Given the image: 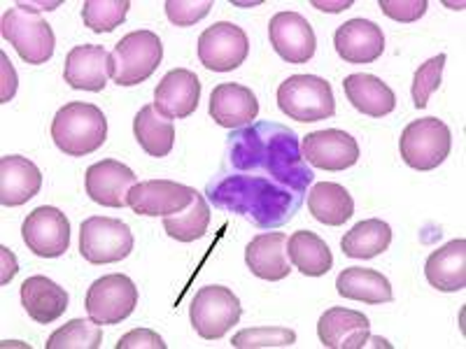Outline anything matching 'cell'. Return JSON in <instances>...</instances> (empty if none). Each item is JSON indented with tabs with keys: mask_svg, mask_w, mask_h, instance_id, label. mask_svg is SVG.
Masks as SVG:
<instances>
[{
	"mask_svg": "<svg viewBox=\"0 0 466 349\" xmlns=\"http://www.w3.org/2000/svg\"><path fill=\"white\" fill-rule=\"evenodd\" d=\"M166 349L164 338L154 334L149 328H136L131 334L122 335V340L115 344V349Z\"/></svg>",
	"mask_w": 466,
	"mask_h": 349,
	"instance_id": "37",
	"label": "cell"
},
{
	"mask_svg": "<svg viewBox=\"0 0 466 349\" xmlns=\"http://www.w3.org/2000/svg\"><path fill=\"white\" fill-rule=\"evenodd\" d=\"M343 91L355 110H360L361 115L376 116V119L390 115L397 107V95H394V91L385 82L378 80L376 75H348L343 82Z\"/></svg>",
	"mask_w": 466,
	"mask_h": 349,
	"instance_id": "24",
	"label": "cell"
},
{
	"mask_svg": "<svg viewBox=\"0 0 466 349\" xmlns=\"http://www.w3.org/2000/svg\"><path fill=\"white\" fill-rule=\"evenodd\" d=\"M315 7H318V10H324V12H340V10H348V7H352V0H345V3H318V0H315L313 3Z\"/></svg>",
	"mask_w": 466,
	"mask_h": 349,
	"instance_id": "39",
	"label": "cell"
},
{
	"mask_svg": "<svg viewBox=\"0 0 466 349\" xmlns=\"http://www.w3.org/2000/svg\"><path fill=\"white\" fill-rule=\"evenodd\" d=\"M208 226H210V207H208L203 194H197V198L191 201L187 210L164 217V231L177 243L201 240L208 233Z\"/></svg>",
	"mask_w": 466,
	"mask_h": 349,
	"instance_id": "30",
	"label": "cell"
},
{
	"mask_svg": "<svg viewBox=\"0 0 466 349\" xmlns=\"http://www.w3.org/2000/svg\"><path fill=\"white\" fill-rule=\"evenodd\" d=\"M245 264L249 273L259 280L280 282L289 277L291 265L287 256V235L285 233H259L245 249Z\"/></svg>",
	"mask_w": 466,
	"mask_h": 349,
	"instance_id": "20",
	"label": "cell"
},
{
	"mask_svg": "<svg viewBox=\"0 0 466 349\" xmlns=\"http://www.w3.org/2000/svg\"><path fill=\"white\" fill-rule=\"evenodd\" d=\"M0 33L7 43L16 49V54L31 65L47 64L54 56L56 37H54L52 26L45 22L35 7L16 5L3 15L0 22Z\"/></svg>",
	"mask_w": 466,
	"mask_h": 349,
	"instance_id": "3",
	"label": "cell"
},
{
	"mask_svg": "<svg viewBox=\"0 0 466 349\" xmlns=\"http://www.w3.org/2000/svg\"><path fill=\"white\" fill-rule=\"evenodd\" d=\"M133 135L138 140L140 147L154 156V159H164L173 152L175 145V126L170 119L159 115V110L152 105H145L143 110L133 119Z\"/></svg>",
	"mask_w": 466,
	"mask_h": 349,
	"instance_id": "28",
	"label": "cell"
},
{
	"mask_svg": "<svg viewBox=\"0 0 466 349\" xmlns=\"http://www.w3.org/2000/svg\"><path fill=\"white\" fill-rule=\"evenodd\" d=\"M138 305V289L131 277L115 273V275L98 277L89 286L85 298V307L89 319H94L101 326H115L124 319L131 317Z\"/></svg>",
	"mask_w": 466,
	"mask_h": 349,
	"instance_id": "8",
	"label": "cell"
},
{
	"mask_svg": "<svg viewBox=\"0 0 466 349\" xmlns=\"http://www.w3.org/2000/svg\"><path fill=\"white\" fill-rule=\"evenodd\" d=\"M308 210L327 226H343L355 214V201L345 186L336 182H319L308 194Z\"/></svg>",
	"mask_w": 466,
	"mask_h": 349,
	"instance_id": "27",
	"label": "cell"
},
{
	"mask_svg": "<svg viewBox=\"0 0 466 349\" xmlns=\"http://www.w3.org/2000/svg\"><path fill=\"white\" fill-rule=\"evenodd\" d=\"M452 133L436 116H424L408 124L399 140L403 164L415 170H434L451 156Z\"/></svg>",
	"mask_w": 466,
	"mask_h": 349,
	"instance_id": "5",
	"label": "cell"
},
{
	"mask_svg": "<svg viewBox=\"0 0 466 349\" xmlns=\"http://www.w3.org/2000/svg\"><path fill=\"white\" fill-rule=\"evenodd\" d=\"M52 140L68 156H89L107 140V119L91 103H68L52 122Z\"/></svg>",
	"mask_w": 466,
	"mask_h": 349,
	"instance_id": "1",
	"label": "cell"
},
{
	"mask_svg": "<svg viewBox=\"0 0 466 349\" xmlns=\"http://www.w3.org/2000/svg\"><path fill=\"white\" fill-rule=\"evenodd\" d=\"M166 16L175 26H194L203 16L210 15L212 0H168Z\"/></svg>",
	"mask_w": 466,
	"mask_h": 349,
	"instance_id": "35",
	"label": "cell"
},
{
	"mask_svg": "<svg viewBox=\"0 0 466 349\" xmlns=\"http://www.w3.org/2000/svg\"><path fill=\"white\" fill-rule=\"evenodd\" d=\"M249 54L248 33L231 22H218L198 37V58L208 70L231 73L245 64Z\"/></svg>",
	"mask_w": 466,
	"mask_h": 349,
	"instance_id": "9",
	"label": "cell"
},
{
	"mask_svg": "<svg viewBox=\"0 0 466 349\" xmlns=\"http://www.w3.org/2000/svg\"><path fill=\"white\" fill-rule=\"evenodd\" d=\"M318 335L327 349H361L371 340V322L360 310L329 307L318 322Z\"/></svg>",
	"mask_w": 466,
	"mask_h": 349,
	"instance_id": "16",
	"label": "cell"
},
{
	"mask_svg": "<svg viewBox=\"0 0 466 349\" xmlns=\"http://www.w3.org/2000/svg\"><path fill=\"white\" fill-rule=\"evenodd\" d=\"M287 256H289V264L306 277L327 275L334 265L329 244L313 231L291 233L287 238Z\"/></svg>",
	"mask_w": 466,
	"mask_h": 349,
	"instance_id": "25",
	"label": "cell"
},
{
	"mask_svg": "<svg viewBox=\"0 0 466 349\" xmlns=\"http://www.w3.org/2000/svg\"><path fill=\"white\" fill-rule=\"evenodd\" d=\"M107 61L110 54L101 45H77L66 56L64 80L70 89L98 94L107 85Z\"/></svg>",
	"mask_w": 466,
	"mask_h": 349,
	"instance_id": "19",
	"label": "cell"
},
{
	"mask_svg": "<svg viewBox=\"0 0 466 349\" xmlns=\"http://www.w3.org/2000/svg\"><path fill=\"white\" fill-rule=\"evenodd\" d=\"M136 184H138V174L115 159L89 165L85 174L86 196L98 205L115 207V210L128 205V194Z\"/></svg>",
	"mask_w": 466,
	"mask_h": 349,
	"instance_id": "14",
	"label": "cell"
},
{
	"mask_svg": "<svg viewBox=\"0 0 466 349\" xmlns=\"http://www.w3.org/2000/svg\"><path fill=\"white\" fill-rule=\"evenodd\" d=\"M164 58V45L154 31H133L124 35L110 52L107 73L119 86L147 82Z\"/></svg>",
	"mask_w": 466,
	"mask_h": 349,
	"instance_id": "2",
	"label": "cell"
},
{
	"mask_svg": "<svg viewBox=\"0 0 466 349\" xmlns=\"http://www.w3.org/2000/svg\"><path fill=\"white\" fill-rule=\"evenodd\" d=\"M103 344L101 324L94 319H73L56 328L47 340V349H98Z\"/></svg>",
	"mask_w": 466,
	"mask_h": 349,
	"instance_id": "31",
	"label": "cell"
},
{
	"mask_svg": "<svg viewBox=\"0 0 466 349\" xmlns=\"http://www.w3.org/2000/svg\"><path fill=\"white\" fill-rule=\"evenodd\" d=\"M0 61H3V91H0V103H7L16 91V73L10 61H7L5 52L0 54Z\"/></svg>",
	"mask_w": 466,
	"mask_h": 349,
	"instance_id": "38",
	"label": "cell"
},
{
	"mask_svg": "<svg viewBox=\"0 0 466 349\" xmlns=\"http://www.w3.org/2000/svg\"><path fill=\"white\" fill-rule=\"evenodd\" d=\"M297 344V334L285 326H259L243 328L233 335L231 347L236 349H270V347H291Z\"/></svg>",
	"mask_w": 466,
	"mask_h": 349,
	"instance_id": "33",
	"label": "cell"
},
{
	"mask_svg": "<svg viewBox=\"0 0 466 349\" xmlns=\"http://www.w3.org/2000/svg\"><path fill=\"white\" fill-rule=\"evenodd\" d=\"M43 189V173L33 161L7 154L0 159V203L19 207L37 196Z\"/></svg>",
	"mask_w": 466,
	"mask_h": 349,
	"instance_id": "21",
	"label": "cell"
},
{
	"mask_svg": "<svg viewBox=\"0 0 466 349\" xmlns=\"http://www.w3.org/2000/svg\"><path fill=\"white\" fill-rule=\"evenodd\" d=\"M201 101V80L197 73L175 68L164 75V80L154 89V107L166 119H187L197 112Z\"/></svg>",
	"mask_w": 466,
	"mask_h": 349,
	"instance_id": "15",
	"label": "cell"
},
{
	"mask_svg": "<svg viewBox=\"0 0 466 349\" xmlns=\"http://www.w3.org/2000/svg\"><path fill=\"white\" fill-rule=\"evenodd\" d=\"M22 235L33 254L56 259L66 254L70 244V222L58 207H35L24 222Z\"/></svg>",
	"mask_w": 466,
	"mask_h": 349,
	"instance_id": "10",
	"label": "cell"
},
{
	"mask_svg": "<svg viewBox=\"0 0 466 349\" xmlns=\"http://www.w3.org/2000/svg\"><path fill=\"white\" fill-rule=\"evenodd\" d=\"M336 291L343 298L369 303V305H382V303L394 301L390 280L371 268H345L336 280Z\"/></svg>",
	"mask_w": 466,
	"mask_h": 349,
	"instance_id": "26",
	"label": "cell"
},
{
	"mask_svg": "<svg viewBox=\"0 0 466 349\" xmlns=\"http://www.w3.org/2000/svg\"><path fill=\"white\" fill-rule=\"evenodd\" d=\"M210 116L222 128L248 126L259 115V101L252 89L236 82H227L212 89L210 94Z\"/></svg>",
	"mask_w": 466,
	"mask_h": 349,
	"instance_id": "18",
	"label": "cell"
},
{
	"mask_svg": "<svg viewBox=\"0 0 466 349\" xmlns=\"http://www.w3.org/2000/svg\"><path fill=\"white\" fill-rule=\"evenodd\" d=\"M378 7L382 10V15H387L394 22L413 24L427 12L430 3L427 0H380Z\"/></svg>",
	"mask_w": 466,
	"mask_h": 349,
	"instance_id": "36",
	"label": "cell"
},
{
	"mask_svg": "<svg viewBox=\"0 0 466 349\" xmlns=\"http://www.w3.org/2000/svg\"><path fill=\"white\" fill-rule=\"evenodd\" d=\"M243 305L228 286L208 284L197 291L191 301V326L203 340H219L240 322Z\"/></svg>",
	"mask_w": 466,
	"mask_h": 349,
	"instance_id": "6",
	"label": "cell"
},
{
	"mask_svg": "<svg viewBox=\"0 0 466 349\" xmlns=\"http://www.w3.org/2000/svg\"><path fill=\"white\" fill-rule=\"evenodd\" d=\"M278 107L297 122H322L336 115L334 91L318 75H291L278 86Z\"/></svg>",
	"mask_w": 466,
	"mask_h": 349,
	"instance_id": "4",
	"label": "cell"
},
{
	"mask_svg": "<svg viewBox=\"0 0 466 349\" xmlns=\"http://www.w3.org/2000/svg\"><path fill=\"white\" fill-rule=\"evenodd\" d=\"M301 149L308 164L319 170H331V173L352 168L360 161L357 140L350 133L339 131V128L308 133L301 143Z\"/></svg>",
	"mask_w": 466,
	"mask_h": 349,
	"instance_id": "13",
	"label": "cell"
},
{
	"mask_svg": "<svg viewBox=\"0 0 466 349\" xmlns=\"http://www.w3.org/2000/svg\"><path fill=\"white\" fill-rule=\"evenodd\" d=\"M334 47L345 64H376L385 52V35L376 22L350 19L336 31Z\"/></svg>",
	"mask_w": 466,
	"mask_h": 349,
	"instance_id": "17",
	"label": "cell"
},
{
	"mask_svg": "<svg viewBox=\"0 0 466 349\" xmlns=\"http://www.w3.org/2000/svg\"><path fill=\"white\" fill-rule=\"evenodd\" d=\"M198 191L173 180L138 182L128 194V207L143 217H168L187 210Z\"/></svg>",
	"mask_w": 466,
	"mask_h": 349,
	"instance_id": "11",
	"label": "cell"
},
{
	"mask_svg": "<svg viewBox=\"0 0 466 349\" xmlns=\"http://www.w3.org/2000/svg\"><path fill=\"white\" fill-rule=\"evenodd\" d=\"M128 0H86L82 7L85 26L94 33H112L128 15Z\"/></svg>",
	"mask_w": 466,
	"mask_h": 349,
	"instance_id": "32",
	"label": "cell"
},
{
	"mask_svg": "<svg viewBox=\"0 0 466 349\" xmlns=\"http://www.w3.org/2000/svg\"><path fill=\"white\" fill-rule=\"evenodd\" d=\"M68 291L45 275L28 277L22 284V305L37 324H52L68 310Z\"/></svg>",
	"mask_w": 466,
	"mask_h": 349,
	"instance_id": "22",
	"label": "cell"
},
{
	"mask_svg": "<svg viewBox=\"0 0 466 349\" xmlns=\"http://www.w3.org/2000/svg\"><path fill=\"white\" fill-rule=\"evenodd\" d=\"M133 252V233L122 219L89 217L80 226V254L89 264H119Z\"/></svg>",
	"mask_w": 466,
	"mask_h": 349,
	"instance_id": "7",
	"label": "cell"
},
{
	"mask_svg": "<svg viewBox=\"0 0 466 349\" xmlns=\"http://www.w3.org/2000/svg\"><path fill=\"white\" fill-rule=\"evenodd\" d=\"M445 61H448V56H445V54H439V56L430 58L427 64H422L418 70H415L413 103H415V107H418V110L427 107L431 94H434V91L441 86V80H443Z\"/></svg>",
	"mask_w": 466,
	"mask_h": 349,
	"instance_id": "34",
	"label": "cell"
},
{
	"mask_svg": "<svg viewBox=\"0 0 466 349\" xmlns=\"http://www.w3.org/2000/svg\"><path fill=\"white\" fill-rule=\"evenodd\" d=\"M392 244V228L382 219H366L350 228L340 240L343 254L350 259H376Z\"/></svg>",
	"mask_w": 466,
	"mask_h": 349,
	"instance_id": "29",
	"label": "cell"
},
{
	"mask_svg": "<svg viewBox=\"0 0 466 349\" xmlns=\"http://www.w3.org/2000/svg\"><path fill=\"white\" fill-rule=\"evenodd\" d=\"M424 277L439 291H461L466 286V240H451L431 252Z\"/></svg>",
	"mask_w": 466,
	"mask_h": 349,
	"instance_id": "23",
	"label": "cell"
},
{
	"mask_svg": "<svg viewBox=\"0 0 466 349\" xmlns=\"http://www.w3.org/2000/svg\"><path fill=\"white\" fill-rule=\"evenodd\" d=\"M268 40L287 64H308L318 49L313 26L299 12H278L268 24Z\"/></svg>",
	"mask_w": 466,
	"mask_h": 349,
	"instance_id": "12",
	"label": "cell"
}]
</instances>
